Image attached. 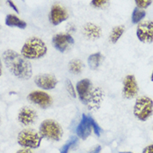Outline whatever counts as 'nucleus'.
<instances>
[{
	"label": "nucleus",
	"instance_id": "f257e3e1",
	"mask_svg": "<svg viewBox=\"0 0 153 153\" xmlns=\"http://www.w3.org/2000/svg\"><path fill=\"white\" fill-rule=\"evenodd\" d=\"M4 65L10 73L22 80H27L33 76V67L28 59L13 50L8 49L3 53Z\"/></svg>",
	"mask_w": 153,
	"mask_h": 153
},
{
	"label": "nucleus",
	"instance_id": "f03ea898",
	"mask_svg": "<svg viewBox=\"0 0 153 153\" xmlns=\"http://www.w3.org/2000/svg\"><path fill=\"white\" fill-rule=\"evenodd\" d=\"M76 92L81 102L89 107L96 106L97 103H99L102 98V92L100 89L94 88L92 82L88 78L77 82Z\"/></svg>",
	"mask_w": 153,
	"mask_h": 153
},
{
	"label": "nucleus",
	"instance_id": "7ed1b4c3",
	"mask_svg": "<svg viewBox=\"0 0 153 153\" xmlns=\"http://www.w3.org/2000/svg\"><path fill=\"white\" fill-rule=\"evenodd\" d=\"M48 53L46 43L41 38L33 37L27 39L21 49L22 56L30 60H36L43 57Z\"/></svg>",
	"mask_w": 153,
	"mask_h": 153
},
{
	"label": "nucleus",
	"instance_id": "20e7f679",
	"mask_svg": "<svg viewBox=\"0 0 153 153\" xmlns=\"http://www.w3.org/2000/svg\"><path fill=\"white\" fill-rule=\"evenodd\" d=\"M133 114L141 122H146L153 114V101L146 96L139 97L135 102Z\"/></svg>",
	"mask_w": 153,
	"mask_h": 153
},
{
	"label": "nucleus",
	"instance_id": "39448f33",
	"mask_svg": "<svg viewBox=\"0 0 153 153\" xmlns=\"http://www.w3.org/2000/svg\"><path fill=\"white\" fill-rule=\"evenodd\" d=\"M39 134L42 138L57 142L61 140L63 130L57 122L52 119H47L40 124Z\"/></svg>",
	"mask_w": 153,
	"mask_h": 153
},
{
	"label": "nucleus",
	"instance_id": "423d86ee",
	"mask_svg": "<svg viewBox=\"0 0 153 153\" xmlns=\"http://www.w3.org/2000/svg\"><path fill=\"white\" fill-rule=\"evenodd\" d=\"M42 137L33 129H24L18 136V143L27 149H36L40 146Z\"/></svg>",
	"mask_w": 153,
	"mask_h": 153
},
{
	"label": "nucleus",
	"instance_id": "0eeeda50",
	"mask_svg": "<svg viewBox=\"0 0 153 153\" xmlns=\"http://www.w3.org/2000/svg\"><path fill=\"white\" fill-rule=\"evenodd\" d=\"M52 43L58 52L65 53L74 44V39L68 33H57L53 37Z\"/></svg>",
	"mask_w": 153,
	"mask_h": 153
},
{
	"label": "nucleus",
	"instance_id": "6e6552de",
	"mask_svg": "<svg viewBox=\"0 0 153 153\" xmlns=\"http://www.w3.org/2000/svg\"><path fill=\"white\" fill-rule=\"evenodd\" d=\"M139 91L137 82L134 75L129 74L125 76L123 82V96L126 99H132L137 97Z\"/></svg>",
	"mask_w": 153,
	"mask_h": 153
},
{
	"label": "nucleus",
	"instance_id": "1a4fd4ad",
	"mask_svg": "<svg viewBox=\"0 0 153 153\" xmlns=\"http://www.w3.org/2000/svg\"><path fill=\"white\" fill-rule=\"evenodd\" d=\"M137 37L140 42L144 43L153 42L152 21H145L139 23L137 28Z\"/></svg>",
	"mask_w": 153,
	"mask_h": 153
},
{
	"label": "nucleus",
	"instance_id": "9d476101",
	"mask_svg": "<svg viewBox=\"0 0 153 153\" xmlns=\"http://www.w3.org/2000/svg\"><path fill=\"white\" fill-rule=\"evenodd\" d=\"M27 100L32 103L38 105L41 108L47 109L53 103L51 96L43 91H33L27 95Z\"/></svg>",
	"mask_w": 153,
	"mask_h": 153
},
{
	"label": "nucleus",
	"instance_id": "9b49d317",
	"mask_svg": "<svg viewBox=\"0 0 153 153\" xmlns=\"http://www.w3.org/2000/svg\"><path fill=\"white\" fill-rule=\"evenodd\" d=\"M68 10L59 4H54L50 9L49 21L54 26H57L68 19Z\"/></svg>",
	"mask_w": 153,
	"mask_h": 153
},
{
	"label": "nucleus",
	"instance_id": "f8f14e48",
	"mask_svg": "<svg viewBox=\"0 0 153 153\" xmlns=\"http://www.w3.org/2000/svg\"><path fill=\"white\" fill-rule=\"evenodd\" d=\"M34 82L37 87L42 90H53L57 87V80L53 74H40L36 76Z\"/></svg>",
	"mask_w": 153,
	"mask_h": 153
},
{
	"label": "nucleus",
	"instance_id": "ddd939ff",
	"mask_svg": "<svg viewBox=\"0 0 153 153\" xmlns=\"http://www.w3.org/2000/svg\"><path fill=\"white\" fill-rule=\"evenodd\" d=\"M92 130V123H91V117L82 114L80 123L76 127V133L77 137L82 140H86L91 135Z\"/></svg>",
	"mask_w": 153,
	"mask_h": 153
},
{
	"label": "nucleus",
	"instance_id": "4468645a",
	"mask_svg": "<svg viewBox=\"0 0 153 153\" xmlns=\"http://www.w3.org/2000/svg\"><path fill=\"white\" fill-rule=\"evenodd\" d=\"M38 118L37 112L28 107H23L20 109L18 116L19 122L23 125L28 126L31 124H33L35 121Z\"/></svg>",
	"mask_w": 153,
	"mask_h": 153
},
{
	"label": "nucleus",
	"instance_id": "2eb2a0df",
	"mask_svg": "<svg viewBox=\"0 0 153 153\" xmlns=\"http://www.w3.org/2000/svg\"><path fill=\"white\" fill-rule=\"evenodd\" d=\"M82 33L86 38L90 40L98 39L102 35L101 27L93 23H88L82 27Z\"/></svg>",
	"mask_w": 153,
	"mask_h": 153
},
{
	"label": "nucleus",
	"instance_id": "dca6fc26",
	"mask_svg": "<svg viewBox=\"0 0 153 153\" xmlns=\"http://www.w3.org/2000/svg\"><path fill=\"white\" fill-rule=\"evenodd\" d=\"M5 24L8 27H19L20 29H24L27 27V23L23 20L20 19L14 14H8L5 19Z\"/></svg>",
	"mask_w": 153,
	"mask_h": 153
},
{
	"label": "nucleus",
	"instance_id": "f3484780",
	"mask_svg": "<svg viewBox=\"0 0 153 153\" xmlns=\"http://www.w3.org/2000/svg\"><path fill=\"white\" fill-rule=\"evenodd\" d=\"M102 60H103V56L101 53L91 54L88 58V67L92 70H97L101 66Z\"/></svg>",
	"mask_w": 153,
	"mask_h": 153
},
{
	"label": "nucleus",
	"instance_id": "a211bd4d",
	"mask_svg": "<svg viewBox=\"0 0 153 153\" xmlns=\"http://www.w3.org/2000/svg\"><path fill=\"white\" fill-rule=\"evenodd\" d=\"M83 68H84V65H83L82 62L79 59H73L69 62L68 64L69 72L74 74V75L80 74L82 72Z\"/></svg>",
	"mask_w": 153,
	"mask_h": 153
},
{
	"label": "nucleus",
	"instance_id": "6ab92c4d",
	"mask_svg": "<svg viewBox=\"0 0 153 153\" xmlns=\"http://www.w3.org/2000/svg\"><path fill=\"white\" fill-rule=\"evenodd\" d=\"M124 31H125V27L123 25H119V26L113 27L110 33V38H109L110 42L111 43H116L123 36Z\"/></svg>",
	"mask_w": 153,
	"mask_h": 153
},
{
	"label": "nucleus",
	"instance_id": "aec40b11",
	"mask_svg": "<svg viewBox=\"0 0 153 153\" xmlns=\"http://www.w3.org/2000/svg\"><path fill=\"white\" fill-rule=\"evenodd\" d=\"M146 16V12L143 9H141L139 8H134L132 14H131V22L134 24L140 23L142 19H144Z\"/></svg>",
	"mask_w": 153,
	"mask_h": 153
},
{
	"label": "nucleus",
	"instance_id": "412c9836",
	"mask_svg": "<svg viewBox=\"0 0 153 153\" xmlns=\"http://www.w3.org/2000/svg\"><path fill=\"white\" fill-rule=\"evenodd\" d=\"M109 4V0H92L91 1V5L93 8H98V9H102L108 6Z\"/></svg>",
	"mask_w": 153,
	"mask_h": 153
},
{
	"label": "nucleus",
	"instance_id": "4be33fe9",
	"mask_svg": "<svg viewBox=\"0 0 153 153\" xmlns=\"http://www.w3.org/2000/svg\"><path fill=\"white\" fill-rule=\"evenodd\" d=\"M76 142H77V138H76V137H72V139H71L70 141H68V142H67L65 145H63V146L61 148L60 153H68L70 148H71Z\"/></svg>",
	"mask_w": 153,
	"mask_h": 153
},
{
	"label": "nucleus",
	"instance_id": "5701e85b",
	"mask_svg": "<svg viewBox=\"0 0 153 153\" xmlns=\"http://www.w3.org/2000/svg\"><path fill=\"white\" fill-rule=\"evenodd\" d=\"M66 89H67V92H68V94L71 96L72 97H73V98L76 97V89L74 88L73 83H72V82L69 80V79H67V80H66Z\"/></svg>",
	"mask_w": 153,
	"mask_h": 153
},
{
	"label": "nucleus",
	"instance_id": "b1692460",
	"mask_svg": "<svg viewBox=\"0 0 153 153\" xmlns=\"http://www.w3.org/2000/svg\"><path fill=\"white\" fill-rule=\"evenodd\" d=\"M153 0H135L137 7L141 9H145L149 7L152 4Z\"/></svg>",
	"mask_w": 153,
	"mask_h": 153
},
{
	"label": "nucleus",
	"instance_id": "393cba45",
	"mask_svg": "<svg viewBox=\"0 0 153 153\" xmlns=\"http://www.w3.org/2000/svg\"><path fill=\"white\" fill-rule=\"evenodd\" d=\"M91 123H92V130L94 131V133L97 136V137H100L101 135V132H102V129L101 127L98 126V124L96 123L94 121V119L91 117Z\"/></svg>",
	"mask_w": 153,
	"mask_h": 153
},
{
	"label": "nucleus",
	"instance_id": "a878e982",
	"mask_svg": "<svg viewBox=\"0 0 153 153\" xmlns=\"http://www.w3.org/2000/svg\"><path fill=\"white\" fill-rule=\"evenodd\" d=\"M7 4H8V6H10V8H12L15 12H17L19 13V9L17 8V6L15 5V4L12 1V0H6Z\"/></svg>",
	"mask_w": 153,
	"mask_h": 153
},
{
	"label": "nucleus",
	"instance_id": "bb28decb",
	"mask_svg": "<svg viewBox=\"0 0 153 153\" xmlns=\"http://www.w3.org/2000/svg\"><path fill=\"white\" fill-rule=\"evenodd\" d=\"M142 153H153V144L147 146L142 151Z\"/></svg>",
	"mask_w": 153,
	"mask_h": 153
},
{
	"label": "nucleus",
	"instance_id": "cd10ccee",
	"mask_svg": "<svg viewBox=\"0 0 153 153\" xmlns=\"http://www.w3.org/2000/svg\"><path fill=\"white\" fill-rule=\"evenodd\" d=\"M101 150H102L101 146H96L95 148L93 150H92L89 153H100L101 152Z\"/></svg>",
	"mask_w": 153,
	"mask_h": 153
},
{
	"label": "nucleus",
	"instance_id": "c85d7f7f",
	"mask_svg": "<svg viewBox=\"0 0 153 153\" xmlns=\"http://www.w3.org/2000/svg\"><path fill=\"white\" fill-rule=\"evenodd\" d=\"M16 153H33L32 152V151L29 149H23V150H20L19 152H17Z\"/></svg>",
	"mask_w": 153,
	"mask_h": 153
},
{
	"label": "nucleus",
	"instance_id": "c756f323",
	"mask_svg": "<svg viewBox=\"0 0 153 153\" xmlns=\"http://www.w3.org/2000/svg\"><path fill=\"white\" fill-rule=\"evenodd\" d=\"M151 81L153 82V71H152V76H151Z\"/></svg>",
	"mask_w": 153,
	"mask_h": 153
},
{
	"label": "nucleus",
	"instance_id": "7c9ffc66",
	"mask_svg": "<svg viewBox=\"0 0 153 153\" xmlns=\"http://www.w3.org/2000/svg\"><path fill=\"white\" fill-rule=\"evenodd\" d=\"M2 75V66L0 65V76Z\"/></svg>",
	"mask_w": 153,
	"mask_h": 153
},
{
	"label": "nucleus",
	"instance_id": "2f4dec72",
	"mask_svg": "<svg viewBox=\"0 0 153 153\" xmlns=\"http://www.w3.org/2000/svg\"><path fill=\"white\" fill-rule=\"evenodd\" d=\"M119 153H132V152H121Z\"/></svg>",
	"mask_w": 153,
	"mask_h": 153
},
{
	"label": "nucleus",
	"instance_id": "473e14b6",
	"mask_svg": "<svg viewBox=\"0 0 153 153\" xmlns=\"http://www.w3.org/2000/svg\"><path fill=\"white\" fill-rule=\"evenodd\" d=\"M0 65L2 66V62H1V60H0Z\"/></svg>",
	"mask_w": 153,
	"mask_h": 153
},
{
	"label": "nucleus",
	"instance_id": "72a5a7b5",
	"mask_svg": "<svg viewBox=\"0 0 153 153\" xmlns=\"http://www.w3.org/2000/svg\"><path fill=\"white\" fill-rule=\"evenodd\" d=\"M0 28H1V26H0Z\"/></svg>",
	"mask_w": 153,
	"mask_h": 153
}]
</instances>
